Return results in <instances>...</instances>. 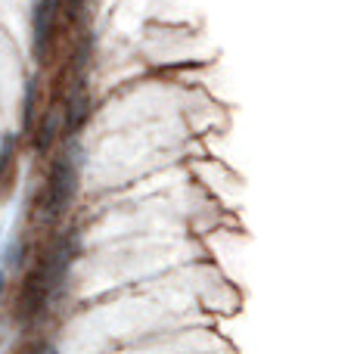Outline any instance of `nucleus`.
<instances>
[{
  "instance_id": "nucleus-1",
  "label": "nucleus",
  "mask_w": 354,
  "mask_h": 354,
  "mask_svg": "<svg viewBox=\"0 0 354 354\" xmlns=\"http://www.w3.org/2000/svg\"><path fill=\"white\" fill-rule=\"evenodd\" d=\"M72 258H75V245L72 243H56L35 268L28 270L22 283V292H19V301H16V317L22 324L35 320L37 314L47 308V301L56 295V289L62 286L66 280L68 268H72Z\"/></svg>"
},
{
  "instance_id": "nucleus-3",
  "label": "nucleus",
  "mask_w": 354,
  "mask_h": 354,
  "mask_svg": "<svg viewBox=\"0 0 354 354\" xmlns=\"http://www.w3.org/2000/svg\"><path fill=\"white\" fill-rule=\"evenodd\" d=\"M56 12H59V0H37L35 3V12H31V50H35L37 59H44L50 50Z\"/></svg>"
},
{
  "instance_id": "nucleus-5",
  "label": "nucleus",
  "mask_w": 354,
  "mask_h": 354,
  "mask_svg": "<svg viewBox=\"0 0 354 354\" xmlns=\"http://www.w3.org/2000/svg\"><path fill=\"white\" fill-rule=\"evenodd\" d=\"M35 149L37 153H47L56 140H59V131H62V109H50L41 122H35Z\"/></svg>"
},
{
  "instance_id": "nucleus-6",
  "label": "nucleus",
  "mask_w": 354,
  "mask_h": 354,
  "mask_svg": "<svg viewBox=\"0 0 354 354\" xmlns=\"http://www.w3.org/2000/svg\"><path fill=\"white\" fill-rule=\"evenodd\" d=\"M22 252H25V243H22V239H12V243L6 245L3 264H10V268H19V264H22Z\"/></svg>"
},
{
  "instance_id": "nucleus-7",
  "label": "nucleus",
  "mask_w": 354,
  "mask_h": 354,
  "mask_svg": "<svg viewBox=\"0 0 354 354\" xmlns=\"http://www.w3.org/2000/svg\"><path fill=\"white\" fill-rule=\"evenodd\" d=\"M22 354H59V351H56L50 342H37V345H28Z\"/></svg>"
},
{
  "instance_id": "nucleus-4",
  "label": "nucleus",
  "mask_w": 354,
  "mask_h": 354,
  "mask_svg": "<svg viewBox=\"0 0 354 354\" xmlns=\"http://www.w3.org/2000/svg\"><path fill=\"white\" fill-rule=\"evenodd\" d=\"M87 112H91V97H87L84 84H78L72 91V97H68L66 109H62V131H66V134H75V131L87 122Z\"/></svg>"
},
{
  "instance_id": "nucleus-2",
  "label": "nucleus",
  "mask_w": 354,
  "mask_h": 354,
  "mask_svg": "<svg viewBox=\"0 0 354 354\" xmlns=\"http://www.w3.org/2000/svg\"><path fill=\"white\" fill-rule=\"evenodd\" d=\"M75 196H78V168L68 159H56L47 174V183H44L41 214L44 218H59L68 212Z\"/></svg>"
},
{
  "instance_id": "nucleus-8",
  "label": "nucleus",
  "mask_w": 354,
  "mask_h": 354,
  "mask_svg": "<svg viewBox=\"0 0 354 354\" xmlns=\"http://www.w3.org/2000/svg\"><path fill=\"white\" fill-rule=\"evenodd\" d=\"M3 292H6V270L0 268V301H3Z\"/></svg>"
}]
</instances>
